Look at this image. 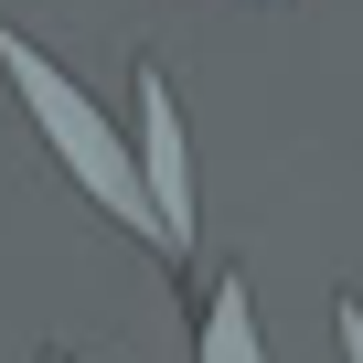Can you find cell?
Instances as JSON below:
<instances>
[{"label": "cell", "instance_id": "obj_5", "mask_svg": "<svg viewBox=\"0 0 363 363\" xmlns=\"http://www.w3.org/2000/svg\"><path fill=\"white\" fill-rule=\"evenodd\" d=\"M43 363H75V352H43Z\"/></svg>", "mask_w": 363, "mask_h": 363}, {"label": "cell", "instance_id": "obj_4", "mask_svg": "<svg viewBox=\"0 0 363 363\" xmlns=\"http://www.w3.org/2000/svg\"><path fill=\"white\" fill-rule=\"evenodd\" d=\"M342 352L363 363V299H342Z\"/></svg>", "mask_w": 363, "mask_h": 363}, {"label": "cell", "instance_id": "obj_2", "mask_svg": "<svg viewBox=\"0 0 363 363\" xmlns=\"http://www.w3.org/2000/svg\"><path fill=\"white\" fill-rule=\"evenodd\" d=\"M139 171L160 203V246H193V139H182V107L150 65H139Z\"/></svg>", "mask_w": 363, "mask_h": 363}, {"label": "cell", "instance_id": "obj_1", "mask_svg": "<svg viewBox=\"0 0 363 363\" xmlns=\"http://www.w3.org/2000/svg\"><path fill=\"white\" fill-rule=\"evenodd\" d=\"M0 75L22 86V118L43 128V150L86 182V203L107 214V225H128V235H160V203H150V171L128 160V139L107 128V107L65 75V65H43L22 33H0Z\"/></svg>", "mask_w": 363, "mask_h": 363}, {"label": "cell", "instance_id": "obj_3", "mask_svg": "<svg viewBox=\"0 0 363 363\" xmlns=\"http://www.w3.org/2000/svg\"><path fill=\"white\" fill-rule=\"evenodd\" d=\"M203 363H267L257 310H246V289H235V278H225V289H214V310H203Z\"/></svg>", "mask_w": 363, "mask_h": 363}]
</instances>
